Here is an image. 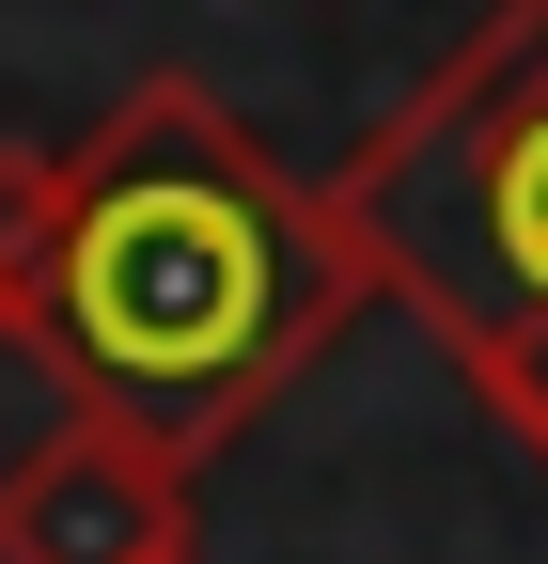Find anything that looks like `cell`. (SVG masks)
Wrapping results in <instances>:
<instances>
[{
	"label": "cell",
	"mask_w": 548,
	"mask_h": 564,
	"mask_svg": "<svg viewBox=\"0 0 548 564\" xmlns=\"http://www.w3.org/2000/svg\"><path fill=\"white\" fill-rule=\"evenodd\" d=\"M173 549H188V470L110 423H47L0 470V564H173Z\"/></svg>",
	"instance_id": "3"
},
{
	"label": "cell",
	"mask_w": 548,
	"mask_h": 564,
	"mask_svg": "<svg viewBox=\"0 0 548 564\" xmlns=\"http://www.w3.org/2000/svg\"><path fill=\"white\" fill-rule=\"evenodd\" d=\"M173 564H204V549H173Z\"/></svg>",
	"instance_id": "4"
},
{
	"label": "cell",
	"mask_w": 548,
	"mask_h": 564,
	"mask_svg": "<svg viewBox=\"0 0 548 564\" xmlns=\"http://www.w3.org/2000/svg\"><path fill=\"white\" fill-rule=\"evenodd\" d=\"M314 188L376 299L424 314L470 408L548 470V0H486Z\"/></svg>",
	"instance_id": "2"
},
{
	"label": "cell",
	"mask_w": 548,
	"mask_h": 564,
	"mask_svg": "<svg viewBox=\"0 0 548 564\" xmlns=\"http://www.w3.org/2000/svg\"><path fill=\"white\" fill-rule=\"evenodd\" d=\"M376 299L329 188L188 79H125L79 141H0V345L173 470L235 455Z\"/></svg>",
	"instance_id": "1"
}]
</instances>
